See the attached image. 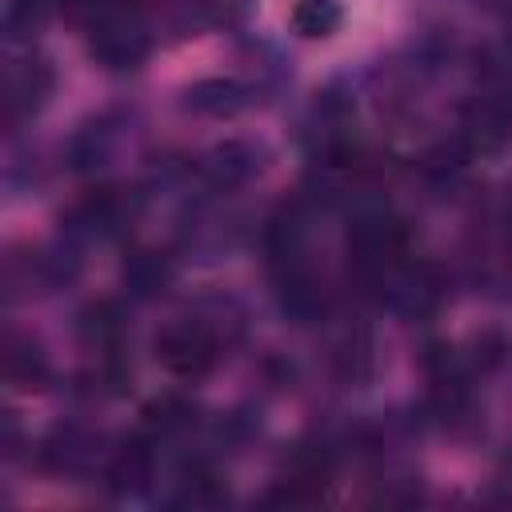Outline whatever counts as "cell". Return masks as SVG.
Here are the masks:
<instances>
[{
    "label": "cell",
    "mask_w": 512,
    "mask_h": 512,
    "mask_svg": "<svg viewBox=\"0 0 512 512\" xmlns=\"http://www.w3.org/2000/svg\"><path fill=\"white\" fill-rule=\"evenodd\" d=\"M56 8H60V16L68 20V24H76V28H96V24H104L108 16H116V12H124L128 8V0H56Z\"/></svg>",
    "instance_id": "cell-21"
},
{
    "label": "cell",
    "mask_w": 512,
    "mask_h": 512,
    "mask_svg": "<svg viewBox=\"0 0 512 512\" xmlns=\"http://www.w3.org/2000/svg\"><path fill=\"white\" fill-rule=\"evenodd\" d=\"M272 268H276V304H280V312L296 324H316L328 308V292H324L320 276L304 264V256L280 260Z\"/></svg>",
    "instance_id": "cell-4"
},
{
    "label": "cell",
    "mask_w": 512,
    "mask_h": 512,
    "mask_svg": "<svg viewBox=\"0 0 512 512\" xmlns=\"http://www.w3.org/2000/svg\"><path fill=\"white\" fill-rule=\"evenodd\" d=\"M304 236H308V200H284L272 208V216L264 220V252L272 264L304 256Z\"/></svg>",
    "instance_id": "cell-11"
},
{
    "label": "cell",
    "mask_w": 512,
    "mask_h": 512,
    "mask_svg": "<svg viewBox=\"0 0 512 512\" xmlns=\"http://www.w3.org/2000/svg\"><path fill=\"white\" fill-rule=\"evenodd\" d=\"M132 216H136V196H132L128 188H92V192H84V200L72 208L68 232L104 240V236H116Z\"/></svg>",
    "instance_id": "cell-5"
},
{
    "label": "cell",
    "mask_w": 512,
    "mask_h": 512,
    "mask_svg": "<svg viewBox=\"0 0 512 512\" xmlns=\"http://www.w3.org/2000/svg\"><path fill=\"white\" fill-rule=\"evenodd\" d=\"M248 100H252L248 88L232 76H204V80L184 88V108L196 116H212V120L236 116L240 108H248Z\"/></svg>",
    "instance_id": "cell-12"
},
{
    "label": "cell",
    "mask_w": 512,
    "mask_h": 512,
    "mask_svg": "<svg viewBox=\"0 0 512 512\" xmlns=\"http://www.w3.org/2000/svg\"><path fill=\"white\" fill-rule=\"evenodd\" d=\"M260 168H264V148L252 140H224L208 148V156L200 160V176L220 192L244 188Z\"/></svg>",
    "instance_id": "cell-8"
},
{
    "label": "cell",
    "mask_w": 512,
    "mask_h": 512,
    "mask_svg": "<svg viewBox=\"0 0 512 512\" xmlns=\"http://www.w3.org/2000/svg\"><path fill=\"white\" fill-rule=\"evenodd\" d=\"M52 88H56V72L48 68V60H36V56L16 60L4 76V116H8V124H20L32 112H40L44 100L52 96Z\"/></svg>",
    "instance_id": "cell-6"
},
{
    "label": "cell",
    "mask_w": 512,
    "mask_h": 512,
    "mask_svg": "<svg viewBox=\"0 0 512 512\" xmlns=\"http://www.w3.org/2000/svg\"><path fill=\"white\" fill-rule=\"evenodd\" d=\"M124 332H128V316L116 300H96L88 304L80 316H76V336L84 348H92L96 356L104 352H120L124 344Z\"/></svg>",
    "instance_id": "cell-13"
},
{
    "label": "cell",
    "mask_w": 512,
    "mask_h": 512,
    "mask_svg": "<svg viewBox=\"0 0 512 512\" xmlns=\"http://www.w3.org/2000/svg\"><path fill=\"white\" fill-rule=\"evenodd\" d=\"M496 100H500V104H504V108H508V112H512V76H508V80H504V88H500V92H496Z\"/></svg>",
    "instance_id": "cell-22"
},
{
    "label": "cell",
    "mask_w": 512,
    "mask_h": 512,
    "mask_svg": "<svg viewBox=\"0 0 512 512\" xmlns=\"http://www.w3.org/2000/svg\"><path fill=\"white\" fill-rule=\"evenodd\" d=\"M344 20V8L336 0H296L292 4V28L304 36V40H324L340 28Z\"/></svg>",
    "instance_id": "cell-18"
},
{
    "label": "cell",
    "mask_w": 512,
    "mask_h": 512,
    "mask_svg": "<svg viewBox=\"0 0 512 512\" xmlns=\"http://www.w3.org/2000/svg\"><path fill=\"white\" fill-rule=\"evenodd\" d=\"M380 292L388 296V304L408 316V320H428L440 312V304L448 300V280L436 264H396Z\"/></svg>",
    "instance_id": "cell-3"
},
{
    "label": "cell",
    "mask_w": 512,
    "mask_h": 512,
    "mask_svg": "<svg viewBox=\"0 0 512 512\" xmlns=\"http://www.w3.org/2000/svg\"><path fill=\"white\" fill-rule=\"evenodd\" d=\"M36 464L56 476H80L96 464V436L80 424H56L36 444Z\"/></svg>",
    "instance_id": "cell-7"
},
{
    "label": "cell",
    "mask_w": 512,
    "mask_h": 512,
    "mask_svg": "<svg viewBox=\"0 0 512 512\" xmlns=\"http://www.w3.org/2000/svg\"><path fill=\"white\" fill-rule=\"evenodd\" d=\"M508 224H512V192H508Z\"/></svg>",
    "instance_id": "cell-23"
},
{
    "label": "cell",
    "mask_w": 512,
    "mask_h": 512,
    "mask_svg": "<svg viewBox=\"0 0 512 512\" xmlns=\"http://www.w3.org/2000/svg\"><path fill=\"white\" fill-rule=\"evenodd\" d=\"M152 352H156V360H160V368L168 376L200 380L220 360V328L212 320H204V316L176 320V324H168V328L156 332Z\"/></svg>",
    "instance_id": "cell-1"
},
{
    "label": "cell",
    "mask_w": 512,
    "mask_h": 512,
    "mask_svg": "<svg viewBox=\"0 0 512 512\" xmlns=\"http://www.w3.org/2000/svg\"><path fill=\"white\" fill-rule=\"evenodd\" d=\"M140 416H144V432H148L152 440H172V436H184V432H192L200 412H196V404H192L188 396L164 392V396L148 400Z\"/></svg>",
    "instance_id": "cell-16"
},
{
    "label": "cell",
    "mask_w": 512,
    "mask_h": 512,
    "mask_svg": "<svg viewBox=\"0 0 512 512\" xmlns=\"http://www.w3.org/2000/svg\"><path fill=\"white\" fill-rule=\"evenodd\" d=\"M152 436H132L124 444L112 448L108 464H104V484L116 492V496H132V492H144L152 484V472H156V452H152Z\"/></svg>",
    "instance_id": "cell-10"
},
{
    "label": "cell",
    "mask_w": 512,
    "mask_h": 512,
    "mask_svg": "<svg viewBox=\"0 0 512 512\" xmlns=\"http://www.w3.org/2000/svg\"><path fill=\"white\" fill-rule=\"evenodd\" d=\"M472 156L476 152H496L512 140V112L496 96H480L460 112V136H456Z\"/></svg>",
    "instance_id": "cell-9"
},
{
    "label": "cell",
    "mask_w": 512,
    "mask_h": 512,
    "mask_svg": "<svg viewBox=\"0 0 512 512\" xmlns=\"http://www.w3.org/2000/svg\"><path fill=\"white\" fill-rule=\"evenodd\" d=\"M120 280H124L128 296L152 300V296H160V292L172 284V260H168L164 252H156V248H140V252H132V256L124 260Z\"/></svg>",
    "instance_id": "cell-15"
},
{
    "label": "cell",
    "mask_w": 512,
    "mask_h": 512,
    "mask_svg": "<svg viewBox=\"0 0 512 512\" xmlns=\"http://www.w3.org/2000/svg\"><path fill=\"white\" fill-rule=\"evenodd\" d=\"M376 368V356H372V340L368 332L352 328L344 332L336 344H332V372L344 380V384H364Z\"/></svg>",
    "instance_id": "cell-17"
},
{
    "label": "cell",
    "mask_w": 512,
    "mask_h": 512,
    "mask_svg": "<svg viewBox=\"0 0 512 512\" xmlns=\"http://www.w3.org/2000/svg\"><path fill=\"white\" fill-rule=\"evenodd\" d=\"M108 152H112L108 132L96 128V124H88L84 132L72 136V144H68V164H72L76 172H92V168H100V164L108 160Z\"/></svg>",
    "instance_id": "cell-20"
},
{
    "label": "cell",
    "mask_w": 512,
    "mask_h": 512,
    "mask_svg": "<svg viewBox=\"0 0 512 512\" xmlns=\"http://www.w3.org/2000/svg\"><path fill=\"white\" fill-rule=\"evenodd\" d=\"M148 52H152V32L136 8H124V12L108 16L104 24L88 28V56L108 72L140 68L148 60Z\"/></svg>",
    "instance_id": "cell-2"
},
{
    "label": "cell",
    "mask_w": 512,
    "mask_h": 512,
    "mask_svg": "<svg viewBox=\"0 0 512 512\" xmlns=\"http://www.w3.org/2000/svg\"><path fill=\"white\" fill-rule=\"evenodd\" d=\"M52 8H56V0H8V8H4V32L12 40H28V36H36L48 24Z\"/></svg>",
    "instance_id": "cell-19"
},
{
    "label": "cell",
    "mask_w": 512,
    "mask_h": 512,
    "mask_svg": "<svg viewBox=\"0 0 512 512\" xmlns=\"http://www.w3.org/2000/svg\"><path fill=\"white\" fill-rule=\"evenodd\" d=\"M4 376H8V384L32 392V388H44V384H48L52 364H48L44 348H40L32 336L8 332V336H4Z\"/></svg>",
    "instance_id": "cell-14"
}]
</instances>
